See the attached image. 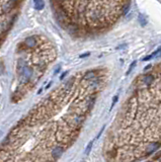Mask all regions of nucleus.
Returning <instances> with one entry per match:
<instances>
[{
  "mask_svg": "<svg viewBox=\"0 0 161 162\" xmlns=\"http://www.w3.org/2000/svg\"><path fill=\"white\" fill-rule=\"evenodd\" d=\"M34 6H36V9L38 10H42L45 6V3H44V0H34Z\"/></svg>",
  "mask_w": 161,
  "mask_h": 162,
  "instance_id": "6",
  "label": "nucleus"
},
{
  "mask_svg": "<svg viewBox=\"0 0 161 162\" xmlns=\"http://www.w3.org/2000/svg\"><path fill=\"white\" fill-rule=\"evenodd\" d=\"M154 80V77L152 75H147L144 77V83L145 84H151Z\"/></svg>",
  "mask_w": 161,
  "mask_h": 162,
  "instance_id": "8",
  "label": "nucleus"
},
{
  "mask_svg": "<svg viewBox=\"0 0 161 162\" xmlns=\"http://www.w3.org/2000/svg\"><path fill=\"white\" fill-rule=\"evenodd\" d=\"M42 90H43V89H42V88H41V89H40L39 91H38V94H40L41 92H42Z\"/></svg>",
  "mask_w": 161,
  "mask_h": 162,
  "instance_id": "22",
  "label": "nucleus"
},
{
  "mask_svg": "<svg viewBox=\"0 0 161 162\" xmlns=\"http://www.w3.org/2000/svg\"><path fill=\"white\" fill-rule=\"evenodd\" d=\"M62 153H63V148L61 146H56L52 151V155L55 158H59L62 155Z\"/></svg>",
  "mask_w": 161,
  "mask_h": 162,
  "instance_id": "3",
  "label": "nucleus"
},
{
  "mask_svg": "<svg viewBox=\"0 0 161 162\" xmlns=\"http://www.w3.org/2000/svg\"><path fill=\"white\" fill-rule=\"evenodd\" d=\"M12 7H13V1H12V0H10V1H8V2L4 5V10L9 11L10 9H12Z\"/></svg>",
  "mask_w": 161,
  "mask_h": 162,
  "instance_id": "9",
  "label": "nucleus"
},
{
  "mask_svg": "<svg viewBox=\"0 0 161 162\" xmlns=\"http://www.w3.org/2000/svg\"><path fill=\"white\" fill-rule=\"evenodd\" d=\"M129 8H130V5L128 4V5L125 7V9H124V14H126V13H127V12L129 11Z\"/></svg>",
  "mask_w": 161,
  "mask_h": 162,
  "instance_id": "18",
  "label": "nucleus"
},
{
  "mask_svg": "<svg viewBox=\"0 0 161 162\" xmlns=\"http://www.w3.org/2000/svg\"><path fill=\"white\" fill-rule=\"evenodd\" d=\"M136 64H137V62H136V61H134L133 63H132V64H131V66H130V68H129V70L127 71V75H129V74H130V73L132 72V70H133V69L135 68Z\"/></svg>",
  "mask_w": 161,
  "mask_h": 162,
  "instance_id": "12",
  "label": "nucleus"
},
{
  "mask_svg": "<svg viewBox=\"0 0 161 162\" xmlns=\"http://www.w3.org/2000/svg\"><path fill=\"white\" fill-rule=\"evenodd\" d=\"M138 20H139V23H140V24L142 25V27H146V24H147V20H146V17H145L143 14H139Z\"/></svg>",
  "mask_w": 161,
  "mask_h": 162,
  "instance_id": "7",
  "label": "nucleus"
},
{
  "mask_svg": "<svg viewBox=\"0 0 161 162\" xmlns=\"http://www.w3.org/2000/svg\"><path fill=\"white\" fill-rule=\"evenodd\" d=\"M20 75H21V82H23V83H27L30 79L31 75H33V69L30 67H28V66H26Z\"/></svg>",
  "mask_w": 161,
  "mask_h": 162,
  "instance_id": "1",
  "label": "nucleus"
},
{
  "mask_svg": "<svg viewBox=\"0 0 161 162\" xmlns=\"http://www.w3.org/2000/svg\"><path fill=\"white\" fill-rule=\"evenodd\" d=\"M94 77H95V74L93 72H88L86 75H84V79H86V80H89V79H92Z\"/></svg>",
  "mask_w": 161,
  "mask_h": 162,
  "instance_id": "11",
  "label": "nucleus"
},
{
  "mask_svg": "<svg viewBox=\"0 0 161 162\" xmlns=\"http://www.w3.org/2000/svg\"><path fill=\"white\" fill-rule=\"evenodd\" d=\"M60 71V66H59V67L58 68H57L56 70H55V72H54V74H57V73H58Z\"/></svg>",
  "mask_w": 161,
  "mask_h": 162,
  "instance_id": "19",
  "label": "nucleus"
},
{
  "mask_svg": "<svg viewBox=\"0 0 161 162\" xmlns=\"http://www.w3.org/2000/svg\"><path fill=\"white\" fill-rule=\"evenodd\" d=\"M105 128H106V126H103L102 128V130L99 131V133H98V135H97V137H96V139H98L99 137H100V135L102 134V132H103V130H105Z\"/></svg>",
  "mask_w": 161,
  "mask_h": 162,
  "instance_id": "17",
  "label": "nucleus"
},
{
  "mask_svg": "<svg viewBox=\"0 0 161 162\" xmlns=\"http://www.w3.org/2000/svg\"><path fill=\"white\" fill-rule=\"evenodd\" d=\"M160 146L159 143H157V142H154V143H151V144L148 146V147L146 148V154L147 155H149V154H152L154 151L157 150L158 149V147Z\"/></svg>",
  "mask_w": 161,
  "mask_h": 162,
  "instance_id": "2",
  "label": "nucleus"
},
{
  "mask_svg": "<svg viewBox=\"0 0 161 162\" xmlns=\"http://www.w3.org/2000/svg\"><path fill=\"white\" fill-rule=\"evenodd\" d=\"M51 84H52V83H51V82H50V83L48 84V86H47V87H46V89H48V88H49L50 86H51Z\"/></svg>",
  "mask_w": 161,
  "mask_h": 162,
  "instance_id": "21",
  "label": "nucleus"
},
{
  "mask_svg": "<svg viewBox=\"0 0 161 162\" xmlns=\"http://www.w3.org/2000/svg\"><path fill=\"white\" fill-rule=\"evenodd\" d=\"M26 45L27 47H30V48H33L37 45V40H36V38L34 37H30V38H27V39H26Z\"/></svg>",
  "mask_w": 161,
  "mask_h": 162,
  "instance_id": "5",
  "label": "nucleus"
},
{
  "mask_svg": "<svg viewBox=\"0 0 161 162\" xmlns=\"http://www.w3.org/2000/svg\"><path fill=\"white\" fill-rule=\"evenodd\" d=\"M90 56V53H84V54H81L79 56V58L83 59V58H86V57H89Z\"/></svg>",
  "mask_w": 161,
  "mask_h": 162,
  "instance_id": "15",
  "label": "nucleus"
},
{
  "mask_svg": "<svg viewBox=\"0 0 161 162\" xmlns=\"http://www.w3.org/2000/svg\"><path fill=\"white\" fill-rule=\"evenodd\" d=\"M150 67H151V65H148V66H147V67H146V68H145L144 70H145V71H146V70H148V69H149Z\"/></svg>",
  "mask_w": 161,
  "mask_h": 162,
  "instance_id": "20",
  "label": "nucleus"
},
{
  "mask_svg": "<svg viewBox=\"0 0 161 162\" xmlns=\"http://www.w3.org/2000/svg\"><path fill=\"white\" fill-rule=\"evenodd\" d=\"M26 66H27V63H26V61H24L23 59L18 60V63H17V72H18V74H21V73H23V69H24Z\"/></svg>",
  "mask_w": 161,
  "mask_h": 162,
  "instance_id": "4",
  "label": "nucleus"
},
{
  "mask_svg": "<svg viewBox=\"0 0 161 162\" xmlns=\"http://www.w3.org/2000/svg\"><path fill=\"white\" fill-rule=\"evenodd\" d=\"M92 145H93V141H90L89 143H88L87 147H86V149H85V152H84L85 155H89L91 149H92Z\"/></svg>",
  "mask_w": 161,
  "mask_h": 162,
  "instance_id": "10",
  "label": "nucleus"
},
{
  "mask_svg": "<svg viewBox=\"0 0 161 162\" xmlns=\"http://www.w3.org/2000/svg\"><path fill=\"white\" fill-rule=\"evenodd\" d=\"M68 74V71H66V72H64V73H62V75L60 76V80H63V79L65 78V76Z\"/></svg>",
  "mask_w": 161,
  "mask_h": 162,
  "instance_id": "16",
  "label": "nucleus"
},
{
  "mask_svg": "<svg viewBox=\"0 0 161 162\" xmlns=\"http://www.w3.org/2000/svg\"><path fill=\"white\" fill-rule=\"evenodd\" d=\"M118 99H119V96L118 95H116L115 97H113V103H112V106H110V110H113V107L115 106V104L116 103V101H118Z\"/></svg>",
  "mask_w": 161,
  "mask_h": 162,
  "instance_id": "13",
  "label": "nucleus"
},
{
  "mask_svg": "<svg viewBox=\"0 0 161 162\" xmlns=\"http://www.w3.org/2000/svg\"><path fill=\"white\" fill-rule=\"evenodd\" d=\"M73 80V79H72ZM72 80L71 81H68V83L65 85V89L66 90H69V87H71L72 86V84H73V82H72Z\"/></svg>",
  "mask_w": 161,
  "mask_h": 162,
  "instance_id": "14",
  "label": "nucleus"
}]
</instances>
